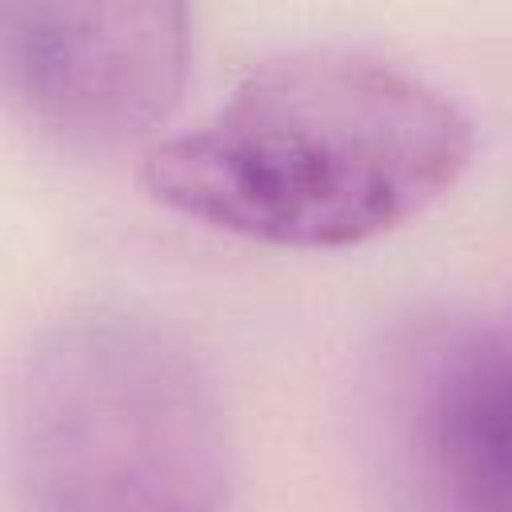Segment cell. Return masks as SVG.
I'll use <instances>...</instances> for the list:
<instances>
[{
	"instance_id": "obj_1",
	"label": "cell",
	"mask_w": 512,
	"mask_h": 512,
	"mask_svg": "<svg viewBox=\"0 0 512 512\" xmlns=\"http://www.w3.org/2000/svg\"><path fill=\"white\" fill-rule=\"evenodd\" d=\"M472 152V120L424 76L356 48H296L156 140L140 184L212 232L348 248L436 204Z\"/></svg>"
},
{
	"instance_id": "obj_3",
	"label": "cell",
	"mask_w": 512,
	"mask_h": 512,
	"mask_svg": "<svg viewBox=\"0 0 512 512\" xmlns=\"http://www.w3.org/2000/svg\"><path fill=\"white\" fill-rule=\"evenodd\" d=\"M188 44V0H0V88L76 148H120L164 124Z\"/></svg>"
},
{
	"instance_id": "obj_2",
	"label": "cell",
	"mask_w": 512,
	"mask_h": 512,
	"mask_svg": "<svg viewBox=\"0 0 512 512\" xmlns=\"http://www.w3.org/2000/svg\"><path fill=\"white\" fill-rule=\"evenodd\" d=\"M20 496L52 512H200L236 476L224 400L168 328L80 312L24 356L8 400Z\"/></svg>"
},
{
	"instance_id": "obj_4",
	"label": "cell",
	"mask_w": 512,
	"mask_h": 512,
	"mask_svg": "<svg viewBox=\"0 0 512 512\" xmlns=\"http://www.w3.org/2000/svg\"><path fill=\"white\" fill-rule=\"evenodd\" d=\"M388 424L440 504L508 508L512 368L504 324L488 316L420 324L388 368Z\"/></svg>"
}]
</instances>
